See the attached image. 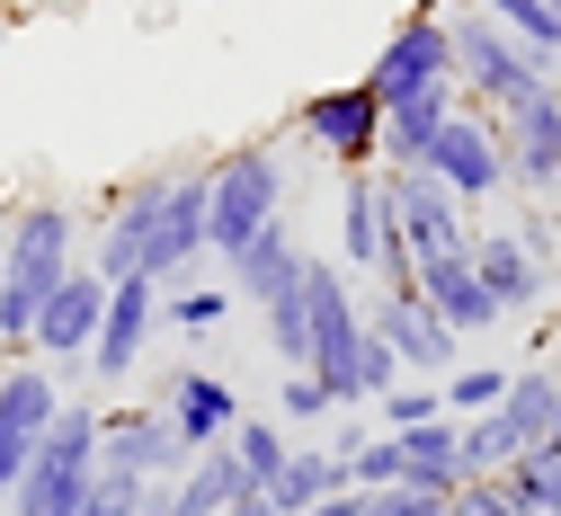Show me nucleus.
<instances>
[{
	"label": "nucleus",
	"mask_w": 561,
	"mask_h": 516,
	"mask_svg": "<svg viewBox=\"0 0 561 516\" xmlns=\"http://www.w3.org/2000/svg\"><path fill=\"white\" fill-rule=\"evenodd\" d=\"M205 259V161H161L144 179H125L90 232V267L116 285V276H187Z\"/></svg>",
	"instance_id": "nucleus-1"
},
{
	"label": "nucleus",
	"mask_w": 561,
	"mask_h": 516,
	"mask_svg": "<svg viewBox=\"0 0 561 516\" xmlns=\"http://www.w3.org/2000/svg\"><path fill=\"white\" fill-rule=\"evenodd\" d=\"M81 267V214L62 196H27L0 223V365L27 356V330L45 312V294Z\"/></svg>",
	"instance_id": "nucleus-2"
},
{
	"label": "nucleus",
	"mask_w": 561,
	"mask_h": 516,
	"mask_svg": "<svg viewBox=\"0 0 561 516\" xmlns=\"http://www.w3.org/2000/svg\"><path fill=\"white\" fill-rule=\"evenodd\" d=\"M267 223H286V152L276 142H224L205 161V259H241Z\"/></svg>",
	"instance_id": "nucleus-3"
},
{
	"label": "nucleus",
	"mask_w": 561,
	"mask_h": 516,
	"mask_svg": "<svg viewBox=\"0 0 561 516\" xmlns=\"http://www.w3.org/2000/svg\"><path fill=\"white\" fill-rule=\"evenodd\" d=\"M446 19H455V90H463V107L508 116L517 99H535L543 81H561V62H543L500 19H481V10H446Z\"/></svg>",
	"instance_id": "nucleus-4"
},
{
	"label": "nucleus",
	"mask_w": 561,
	"mask_h": 516,
	"mask_svg": "<svg viewBox=\"0 0 561 516\" xmlns=\"http://www.w3.org/2000/svg\"><path fill=\"white\" fill-rule=\"evenodd\" d=\"M304 312H312V365L304 375L330 392V410H357V347H366V294L339 259L304 250Z\"/></svg>",
	"instance_id": "nucleus-5"
},
{
	"label": "nucleus",
	"mask_w": 561,
	"mask_h": 516,
	"mask_svg": "<svg viewBox=\"0 0 561 516\" xmlns=\"http://www.w3.org/2000/svg\"><path fill=\"white\" fill-rule=\"evenodd\" d=\"M90 472H99V401H62L36 463H27V481L10 490V516H81Z\"/></svg>",
	"instance_id": "nucleus-6"
},
{
	"label": "nucleus",
	"mask_w": 561,
	"mask_h": 516,
	"mask_svg": "<svg viewBox=\"0 0 561 516\" xmlns=\"http://www.w3.org/2000/svg\"><path fill=\"white\" fill-rule=\"evenodd\" d=\"M366 90H375L383 107L428 99V90H455V19H446V0H419V10L383 36V54L366 62Z\"/></svg>",
	"instance_id": "nucleus-7"
},
{
	"label": "nucleus",
	"mask_w": 561,
	"mask_h": 516,
	"mask_svg": "<svg viewBox=\"0 0 561 516\" xmlns=\"http://www.w3.org/2000/svg\"><path fill=\"white\" fill-rule=\"evenodd\" d=\"M295 134L347 179V170H383V99L366 81H339V90H312L295 107Z\"/></svg>",
	"instance_id": "nucleus-8"
},
{
	"label": "nucleus",
	"mask_w": 561,
	"mask_h": 516,
	"mask_svg": "<svg viewBox=\"0 0 561 516\" xmlns=\"http://www.w3.org/2000/svg\"><path fill=\"white\" fill-rule=\"evenodd\" d=\"M383 205H392V232H401V250L410 259H455V250H472V205L446 187V179H428V170H383Z\"/></svg>",
	"instance_id": "nucleus-9"
},
{
	"label": "nucleus",
	"mask_w": 561,
	"mask_h": 516,
	"mask_svg": "<svg viewBox=\"0 0 561 516\" xmlns=\"http://www.w3.org/2000/svg\"><path fill=\"white\" fill-rule=\"evenodd\" d=\"M54 410H62L54 365H36V356L0 365V516H10V490L27 481V463H36V446H45Z\"/></svg>",
	"instance_id": "nucleus-10"
},
{
	"label": "nucleus",
	"mask_w": 561,
	"mask_h": 516,
	"mask_svg": "<svg viewBox=\"0 0 561 516\" xmlns=\"http://www.w3.org/2000/svg\"><path fill=\"white\" fill-rule=\"evenodd\" d=\"M428 179H446L472 214L508 187V142H500V116H481V107H455L446 125H437V142H428V161H419Z\"/></svg>",
	"instance_id": "nucleus-11"
},
{
	"label": "nucleus",
	"mask_w": 561,
	"mask_h": 516,
	"mask_svg": "<svg viewBox=\"0 0 561 516\" xmlns=\"http://www.w3.org/2000/svg\"><path fill=\"white\" fill-rule=\"evenodd\" d=\"M99 321H107V276L81 259L72 276L45 294V312H36V330H27V356H36V365H54V375H62V365H90Z\"/></svg>",
	"instance_id": "nucleus-12"
},
{
	"label": "nucleus",
	"mask_w": 561,
	"mask_h": 516,
	"mask_svg": "<svg viewBox=\"0 0 561 516\" xmlns=\"http://www.w3.org/2000/svg\"><path fill=\"white\" fill-rule=\"evenodd\" d=\"M152 330H161V285L152 276H116L107 285V321L90 339V375L99 383H125L134 365L152 356Z\"/></svg>",
	"instance_id": "nucleus-13"
},
{
	"label": "nucleus",
	"mask_w": 561,
	"mask_h": 516,
	"mask_svg": "<svg viewBox=\"0 0 561 516\" xmlns=\"http://www.w3.org/2000/svg\"><path fill=\"white\" fill-rule=\"evenodd\" d=\"M500 142H508V187L552 196L561 187V81H543L535 99H517L500 116Z\"/></svg>",
	"instance_id": "nucleus-14"
},
{
	"label": "nucleus",
	"mask_w": 561,
	"mask_h": 516,
	"mask_svg": "<svg viewBox=\"0 0 561 516\" xmlns=\"http://www.w3.org/2000/svg\"><path fill=\"white\" fill-rule=\"evenodd\" d=\"M99 463L134 472V481H179L187 472V446H179V427L170 410H99Z\"/></svg>",
	"instance_id": "nucleus-15"
},
{
	"label": "nucleus",
	"mask_w": 561,
	"mask_h": 516,
	"mask_svg": "<svg viewBox=\"0 0 561 516\" xmlns=\"http://www.w3.org/2000/svg\"><path fill=\"white\" fill-rule=\"evenodd\" d=\"M366 330L401 356V375H419V383H446L455 365L472 356V347H463V339H455L428 303H366Z\"/></svg>",
	"instance_id": "nucleus-16"
},
{
	"label": "nucleus",
	"mask_w": 561,
	"mask_h": 516,
	"mask_svg": "<svg viewBox=\"0 0 561 516\" xmlns=\"http://www.w3.org/2000/svg\"><path fill=\"white\" fill-rule=\"evenodd\" d=\"M472 267H481V285H490V303H500V321H526V312H543V294H552V267L508 232V223H481L472 232Z\"/></svg>",
	"instance_id": "nucleus-17"
},
{
	"label": "nucleus",
	"mask_w": 561,
	"mask_h": 516,
	"mask_svg": "<svg viewBox=\"0 0 561 516\" xmlns=\"http://www.w3.org/2000/svg\"><path fill=\"white\" fill-rule=\"evenodd\" d=\"M161 410H170V427H179V446H187V455L224 446V436L241 427V392L215 375V365H179V375L161 383Z\"/></svg>",
	"instance_id": "nucleus-18"
},
{
	"label": "nucleus",
	"mask_w": 561,
	"mask_h": 516,
	"mask_svg": "<svg viewBox=\"0 0 561 516\" xmlns=\"http://www.w3.org/2000/svg\"><path fill=\"white\" fill-rule=\"evenodd\" d=\"M419 303H428V312H437L463 347L500 330V303H490V285H481L472 250H455V259H419Z\"/></svg>",
	"instance_id": "nucleus-19"
},
{
	"label": "nucleus",
	"mask_w": 561,
	"mask_h": 516,
	"mask_svg": "<svg viewBox=\"0 0 561 516\" xmlns=\"http://www.w3.org/2000/svg\"><path fill=\"white\" fill-rule=\"evenodd\" d=\"M392 250V205H383V170H347L339 179V267L375 276Z\"/></svg>",
	"instance_id": "nucleus-20"
},
{
	"label": "nucleus",
	"mask_w": 561,
	"mask_h": 516,
	"mask_svg": "<svg viewBox=\"0 0 561 516\" xmlns=\"http://www.w3.org/2000/svg\"><path fill=\"white\" fill-rule=\"evenodd\" d=\"M401 490L410 498H455L463 490V418L401 427Z\"/></svg>",
	"instance_id": "nucleus-21"
},
{
	"label": "nucleus",
	"mask_w": 561,
	"mask_h": 516,
	"mask_svg": "<svg viewBox=\"0 0 561 516\" xmlns=\"http://www.w3.org/2000/svg\"><path fill=\"white\" fill-rule=\"evenodd\" d=\"M304 276V241L286 232V223H267L232 267H224V285H232V303H267V294H286Z\"/></svg>",
	"instance_id": "nucleus-22"
},
{
	"label": "nucleus",
	"mask_w": 561,
	"mask_h": 516,
	"mask_svg": "<svg viewBox=\"0 0 561 516\" xmlns=\"http://www.w3.org/2000/svg\"><path fill=\"white\" fill-rule=\"evenodd\" d=\"M232 498H250V472L232 463V446H205V455H187V472L170 481V516H224Z\"/></svg>",
	"instance_id": "nucleus-23"
},
{
	"label": "nucleus",
	"mask_w": 561,
	"mask_h": 516,
	"mask_svg": "<svg viewBox=\"0 0 561 516\" xmlns=\"http://www.w3.org/2000/svg\"><path fill=\"white\" fill-rule=\"evenodd\" d=\"M455 107H463V90H428V99L383 107V170H419V161H428V142H437V125Z\"/></svg>",
	"instance_id": "nucleus-24"
},
{
	"label": "nucleus",
	"mask_w": 561,
	"mask_h": 516,
	"mask_svg": "<svg viewBox=\"0 0 561 516\" xmlns=\"http://www.w3.org/2000/svg\"><path fill=\"white\" fill-rule=\"evenodd\" d=\"M339 490H357V481H347V463H339L330 446H312V436H295L286 472L267 481V498L286 507V516H304V507H321V498H339Z\"/></svg>",
	"instance_id": "nucleus-25"
},
{
	"label": "nucleus",
	"mask_w": 561,
	"mask_h": 516,
	"mask_svg": "<svg viewBox=\"0 0 561 516\" xmlns=\"http://www.w3.org/2000/svg\"><path fill=\"white\" fill-rule=\"evenodd\" d=\"M552 401H561V375L552 365H508V392H500V418H508V436L535 455L543 436H552Z\"/></svg>",
	"instance_id": "nucleus-26"
},
{
	"label": "nucleus",
	"mask_w": 561,
	"mask_h": 516,
	"mask_svg": "<svg viewBox=\"0 0 561 516\" xmlns=\"http://www.w3.org/2000/svg\"><path fill=\"white\" fill-rule=\"evenodd\" d=\"M259 330H267V356L286 365V375H304V365H312V312H304V276H295L286 294H267V303H259Z\"/></svg>",
	"instance_id": "nucleus-27"
},
{
	"label": "nucleus",
	"mask_w": 561,
	"mask_h": 516,
	"mask_svg": "<svg viewBox=\"0 0 561 516\" xmlns=\"http://www.w3.org/2000/svg\"><path fill=\"white\" fill-rule=\"evenodd\" d=\"M224 446H232V463L250 472V490H267L276 472H286V455H295V436H286V418H250V410H241V427L224 436Z\"/></svg>",
	"instance_id": "nucleus-28"
},
{
	"label": "nucleus",
	"mask_w": 561,
	"mask_h": 516,
	"mask_svg": "<svg viewBox=\"0 0 561 516\" xmlns=\"http://www.w3.org/2000/svg\"><path fill=\"white\" fill-rule=\"evenodd\" d=\"M446 10H481V19H500L508 36H526L543 62H561V10L552 0H446Z\"/></svg>",
	"instance_id": "nucleus-29"
},
{
	"label": "nucleus",
	"mask_w": 561,
	"mask_h": 516,
	"mask_svg": "<svg viewBox=\"0 0 561 516\" xmlns=\"http://www.w3.org/2000/svg\"><path fill=\"white\" fill-rule=\"evenodd\" d=\"M232 321V285H170L161 294V330H179V339H215Z\"/></svg>",
	"instance_id": "nucleus-30"
},
{
	"label": "nucleus",
	"mask_w": 561,
	"mask_h": 516,
	"mask_svg": "<svg viewBox=\"0 0 561 516\" xmlns=\"http://www.w3.org/2000/svg\"><path fill=\"white\" fill-rule=\"evenodd\" d=\"M517 455H526V446L508 436V418H500V410L463 418V481H500V472H508Z\"/></svg>",
	"instance_id": "nucleus-31"
},
{
	"label": "nucleus",
	"mask_w": 561,
	"mask_h": 516,
	"mask_svg": "<svg viewBox=\"0 0 561 516\" xmlns=\"http://www.w3.org/2000/svg\"><path fill=\"white\" fill-rule=\"evenodd\" d=\"M437 392H446V418H481V410H500V392H508V365H472V356H463Z\"/></svg>",
	"instance_id": "nucleus-32"
},
{
	"label": "nucleus",
	"mask_w": 561,
	"mask_h": 516,
	"mask_svg": "<svg viewBox=\"0 0 561 516\" xmlns=\"http://www.w3.org/2000/svg\"><path fill=\"white\" fill-rule=\"evenodd\" d=\"M428 418H446V392H437V383H419V375H401V383L375 401V427H383V436H401V427H428Z\"/></svg>",
	"instance_id": "nucleus-33"
},
{
	"label": "nucleus",
	"mask_w": 561,
	"mask_h": 516,
	"mask_svg": "<svg viewBox=\"0 0 561 516\" xmlns=\"http://www.w3.org/2000/svg\"><path fill=\"white\" fill-rule=\"evenodd\" d=\"M144 498H152V481H134V472L99 463V472H90V498H81V516H134Z\"/></svg>",
	"instance_id": "nucleus-34"
},
{
	"label": "nucleus",
	"mask_w": 561,
	"mask_h": 516,
	"mask_svg": "<svg viewBox=\"0 0 561 516\" xmlns=\"http://www.w3.org/2000/svg\"><path fill=\"white\" fill-rule=\"evenodd\" d=\"M347 481H357V490H401V436H366V446L357 455H347Z\"/></svg>",
	"instance_id": "nucleus-35"
},
{
	"label": "nucleus",
	"mask_w": 561,
	"mask_h": 516,
	"mask_svg": "<svg viewBox=\"0 0 561 516\" xmlns=\"http://www.w3.org/2000/svg\"><path fill=\"white\" fill-rule=\"evenodd\" d=\"M276 418H286V427H312V436H321L339 410H330V392H321L312 375H286V392H276Z\"/></svg>",
	"instance_id": "nucleus-36"
},
{
	"label": "nucleus",
	"mask_w": 561,
	"mask_h": 516,
	"mask_svg": "<svg viewBox=\"0 0 561 516\" xmlns=\"http://www.w3.org/2000/svg\"><path fill=\"white\" fill-rule=\"evenodd\" d=\"M392 383H401V356H392V347H383V339L366 330V347H357V410H375V401H383Z\"/></svg>",
	"instance_id": "nucleus-37"
},
{
	"label": "nucleus",
	"mask_w": 561,
	"mask_h": 516,
	"mask_svg": "<svg viewBox=\"0 0 561 516\" xmlns=\"http://www.w3.org/2000/svg\"><path fill=\"white\" fill-rule=\"evenodd\" d=\"M446 516H526V507L508 498V481H463V490L446 498Z\"/></svg>",
	"instance_id": "nucleus-38"
},
{
	"label": "nucleus",
	"mask_w": 561,
	"mask_h": 516,
	"mask_svg": "<svg viewBox=\"0 0 561 516\" xmlns=\"http://www.w3.org/2000/svg\"><path fill=\"white\" fill-rule=\"evenodd\" d=\"M508 232H517V241H526V250H535V259L552 267V250H561V232H552V214H543V196H535V205L517 214V223H508Z\"/></svg>",
	"instance_id": "nucleus-39"
},
{
	"label": "nucleus",
	"mask_w": 561,
	"mask_h": 516,
	"mask_svg": "<svg viewBox=\"0 0 561 516\" xmlns=\"http://www.w3.org/2000/svg\"><path fill=\"white\" fill-rule=\"evenodd\" d=\"M366 516H446V498H410V490H375Z\"/></svg>",
	"instance_id": "nucleus-40"
},
{
	"label": "nucleus",
	"mask_w": 561,
	"mask_h": 516,
	"mask_svg": "<svg viewBox=\"0 0 561 516\" xmlns=\"http://www.w3.org/2000/svg\"><path fill=\"white\" fill-rule=\"evenodd\" d=\"M375 507V490H339V498H321V507H304V516H366Z\"/></svg>",
	"instance_id": "nucleus-41"
},
{
	"label": "nucleus",
	"mask_w": 561,
	"mask_h": 516,
	"mask_svg": "<svg viewBox=\"0 0 561 516\" xmlns=\"http://www.w3.org/2000/svg\"><path fill=\"white\" fill-rule=\"evenodd\" d=\"M224 516H286V507H276V498H267V490H250V498H232V507H224Z\"/></svg>",
	"instance_id": "nucleus-42"
},
{
	"label": "nucleus",
	"mask_w": 561,
	"mask_h": 516,
	"mask_svg": "<svg viewBox=\"0 0 561 516\" xmlns=\"http://www.w3.org/2000/svg\"><path fill=\"white\" fill-rule=\"evenodd\" d=\"M134 516H170V481H152V498L134 507Z\"/></svg>",
	"instance_id": "nucleus-43"
},
{
	"label": "nucleus",
	"mask_w": 561,
	"mask_h": 516,
	"mask_svg": "<svg viewBox=\"0 0 561 516\" xmlns=\"http://www.w3.org/2000/svg\"><path fill=\"white\" fill-rule=\"evenodd\" d=\"M543 446H561V401H552V436H543Z\"/></svg>",
	"instance_id": "nucleus-44"
}]
</instances>
